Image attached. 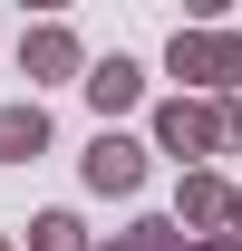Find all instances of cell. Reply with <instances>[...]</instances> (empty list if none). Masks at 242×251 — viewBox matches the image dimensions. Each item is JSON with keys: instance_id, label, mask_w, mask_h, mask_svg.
<instances>
[{"instance_id": "6da1fadb", "label": "cell", "mask_w": 242, "mask_h": 251, "mask_svg": "<svg viewBox=\"0 0 242 251\" xmlns=\"http://www.w3.org/2000/svg\"><path fill=\"white\" fill-rule=\"evenodd\" d=\"M88 174H97V184H136V145H97Z\"/></svg>"}, {"instance_id": "7a4b0ae2", "label": "cell", "mask_w": 242, "mask_h": 251, "mask_svg": "<svg viewBox=\"0 0 242 251\" xmlns=\"http://www.w3.org/2000/svg\"><path fill=\"white\" fill-rule=\"evenodd\" d=\"M0 155H39V116H0Z\"/></svg>"}]
</instances>
